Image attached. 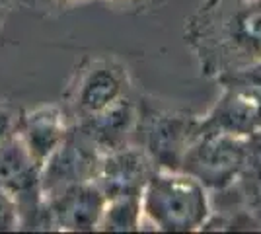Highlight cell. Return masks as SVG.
Listing matches in <instances>:
<instances>
[{
    "mask_svg": "<svg viewBox=\"0 0 261 234\" xmlns=\"http://www.w3.org/2000/svg\"><path fill=\"white\" fill-rule=\"evenodd\" d=\"M201 74L215 78L261 61V0H203L185 20Z\"/></svg>",
    "mask_w": 261,
    "mask_h": 234,
    "instance_id": "obj_1",
    "label": "cell"
},
{
    "mask_svg": "<svg viewBox=\"0 0 261 234\" xmlns=\"http://www.w3.org/2000/svg\"><path fill=\"white\" fill-rule=\"evenodd\" d=\"M142 226L160 232H193L213 215L208 190L184 170L156 168L141 193Z\"/></svg>",
    "mask_w": 261,
    "mask_h": 234,
    "instance_id": "obj_2",
    "label": "cell"
},
{
    "mask_svg": "<svg viewBox=\"0 0 261 234\" xmlns=\"http://www.w3.org/2000/svg\"><path fill=\"white\" fill-rule=\"evenodd\" d=\"M133 96V78L127 65L115 55L84 57L63 94V108L72 125L106 112Z\"/></svg>",
    "mask_w": 261,
    "mask_h": 234,
    "instance_id": "obj_3",
    "label": "cell"
},
{
    "mask_svg": "<svg viewBox=\"0 0 261 234\" xmlns=\"http://www.w3.org/2000/svg\"><path fill=\"white\" fill-rule=\"evenodd\" d=\"M199 133V117L164 108L152 100L139 101L133 145L141 146L156 168L181 170L187 148Z\"/></svg>",
    "mask_w": 261,
    "mask_h": 234,
    "instance_id": "obj_4",
    "label": "cell"
},
{
    "mask_svg": "<svg viewBox=\"0 0 261 234\" xmlns=\"http://www.w3.org/2000/svg\"><path fill=\"white\" fill-rule=\"evenodd\" d=\"M220 96L207 115L199 117V129L251 137L261 131V61L217 78Z\"/></svg>",
    "mask_w": 261,
    "mask_h": 234,
    "instance_id": "obj_5",
    "label": "cell"
},
{
    "mask_svg": "<svg viewBox=\"0 0 261 234\" xmlns=\"http://www.w3.org/2000/svg\"><path fill=\"white\" fill-rule=\"evenodd\" d=\"M246 154L248 137L199 129L184 156L181 170L199 179L208 191H222L240 179Z\"/></svg>",
    "mask_w": 261,
    "mask_h": 234,
    "instance_id": "obj_6",
    "label": "cell"
},
{
    "mask_svg": "<svg viewBox=\"0 0 261 234\" xmlns=\"http://www.w3.org/2000/svg\"><path fill=\"white\" fill-rule=\"evenodd\" d=\"M101 152L96 145L82 133L78 127H70V131L63 141V145L45 160L39 176L41 197H49L68 186L92 181L96 178Z\"/></svg>",
    "mask_w": 261,
    "mask_h": 234,
    "instance_id": "obj_7",
    "label": "cell"
},
{
    "mask_svg": "<svg viewBox=\"0 0 261 234\" xmlns=\"http://www.w3.org/2000/svg\"><path fill=\"white\" fill-rule=\"evenodd\" d=\"M45 207L49 215L51 230L61 232H90L98 230L99 219L106 207V195L99 186L92 181H82L68 186L45 197Z\"/></svg>",
    "mask_w": 261,
    "mask_h": 234,
    "instance_id": "obj_8",
    "label": "cell"
},
{
    "mask_svg": "<svg viewBox=\"0 0 261 234\" xmlns=\"http://www.w3.org/2000/svg\"><path fill=\"white\" fill-rule=\"evenodd\" d=\"M156 166L141 146L127 145L108 154H101L94 181L103 191L106 199L121 195H141Z\"/></svg>",
    "mask_w": 261,
    "mask_h": 234,
    "instance_id": "obj_9",
    "label": "cell"
},
{
    "mask_svg": "<svg viewBox=\"0 0 261 234\" xmlns=\"http://www.w3.org/2000/svg\"><path fill=\"white\" fill-rule=\"evenodd\" d=\"M72 123L63 106L49 103L39 106L32 112L22 113L18 137L30 150L33 160L43 166L45 160L63 145Z\"/></svg>",
    "mask_w": 261,
    "mask_h": 234,
    "instance_id": "obj_10",
    "label": "cell"
},
{
    "mask_svg": "<svg viewBox=\"0 0 261 234\" xmlns=\"http://www.w3.org/2000/svg\"><path fill=\"white\" fill-rule=\"evenodd\" d=\"M139 117V101L133 96L117 101L106 112L78 123V127L96 145L101 154L117 150L133 143V133Z\"/></svg>",
    "mask_w": 261,
    "mask_h": 234,
    "instance_id": "obj_11",
    "label": "cell"
},
{
    "mask_svg": "<svg viewBox=\"0 0 261 234\" xmlns=\"http://www.w3.org/2000/svg\"><path fill=\"white\" fill-rule=\"evenodd\" d=\"M142 228L141 195H121L108 199L98 230L106 232H130Z\"/></svg>",
    "mask_w": 261,
    "mask_h": 234,
    "instance_id": "obj_12",
    "label": "cell"
},
{
    "mask_svg": "<svg viewBox=\"0 0 261 234\" xmlns=\"http://www.w3.org/2000/svg\"><path fill=\"white\" fill-rule=\"evenodd\" d=\"M22 113L14 110L12 106L0 103V148L6 146L18 135Z\"/></svg>",
    "mask_w": 261,
    "mask_h": 234,
    "instance_id": "obj_13",
    "label": "cell"
},
{
    "mask_svg": "<svg viewBox=\"0 0 261 234\" xmlns=\"http://www.w3.org/2000/svg\"><path fill=\"white\" fill-rule=\"evenodd\" d=\"M30 10L45 12V14H61V12L72 10L78 4H84L90 0H14Z\"/></svg>",
    "mask_w": 261,
    "mask_h": 234,
    "instance_id": "obj_14",
    "label": "cell"
},
{
    "mask_svg": "<svg viewBox=\"0 0 261 234\" xmlns=\"http://www.w3.org/2000/svg\"><path fill=\"white\" fill-rule=\"evenodd\" d=\"M18 228H20V213L16 207V201L6 191L0 190V232L18 230Z\"/></svg>",
    "mask_w": 261,
    "mask_h": 234,
    "instance_id": "obj_15",
    "label": "cell"
},
{
    "mask_svg": "<svg viewBox=\"0 0 261 234\" xmlns=\"http://www.w3.org/2000/svg\"><path fill=\"white\" fill-rule=\"evenodd\" d=\"M108 2L111 8L121 12H129V14H144L160 8L166 0H103Z\"/></svg>",
    "mask_w": 261,
    "mask_h": 234,
    "instance_id": "obj_16",
    "label": "cell"
},
{
    "mask_svg": "<svg viewBox=\"0 0 261 234\" xmlns=\"http://www.w3.org/2000/svg\"><path fill=\"white\" fill-rule=\"evenodd\" d=\"M242 193L246 197V205H248L250 213L253 215L257 226H261V184L257 188H253L250 191H242Z\"/></svg>",
    "mask_w": 261,
    "mask_h": 234,
    "instance_id": "obj_17",
    "label": "cell"
},
{
    "mask_svg": "<svg viewBox=\"0 0 261 234\" xmlns=\"http://www.w3.org/2000/svg\"><path fill=\"white\" fill-rule=\"evenodd\" d=\"M8 4H10V0H0V22H2L4 14H6V10H8Z\"/></svg>",
    "mask_w": 261,
    "mask_h": 234,
    "instance_id": "obj_18",
    "label": "cell"
}]
</instances>
